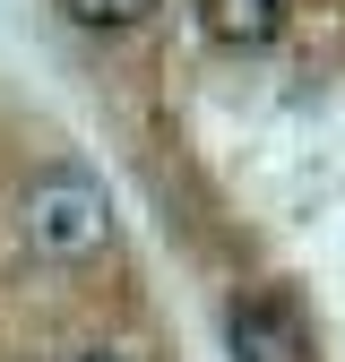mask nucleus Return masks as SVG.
I'll list each match as a JSON object with an SVG mask.
<instances>
[{"label": "nucleus", "instance_id": "20e7f679", "mask_svg": "<svg viewBox=\"0 0 345 362\" xmlns=\"http://www.w3.org/2000/svg\"><path fill=\"white\" fill-rule=\"evenodd\" d=\"M61 9H69L78 26H139L156 0H61Z\"/></svg>", "mask_w": 345, "mask_h": 362}, {"label": "nucleus", "instance_id": "7ed1b4c3", "mask_svg": "<svg viewBox=\"0 0 345 362\" xmlns=\"http://www.w3.org/2000/svg\"><path fill=\"white\" fill-rule=\"evenodd\" d=\"M276 9H285V0H199L207 35H225V43H268L276 35Z\"/></svg>", "mask_w": 345, "mask_h": 362}, {"label": "nucleus", "instance_id": "f03ea898", "mask_svg": "<svg viewBox=\"0 0 345 362\" xmlns=\"http://www.w3.org/2000/svg\"><path fill=\"white\" fill-rule=\"evenodd\" d=\"M225 354L233 362H311V320L293 293H250L225 310Z\"/></svg>", "mask_w": 345, "mask_h": 362}, {"label": "nucleus", "instance_id": "39448f33", "mask_svg": "<svg viewBox=\"0 0 345 362\" xmlns=\"http://www.w3.org/2000/svg\"><path fill=\"white\" fill-rule=\"evenodd\" d=\"M69 362H156V354H139V345H78Z\"/></svg>", "mask_w": 345, "mask_h": 362}, {"label": "nucleus", "instance_id": "f257e3e1", "mask_svg": "<svg viewBox=\"0 0 345 362\" xmlns=\"http://www.w3.org/2000/svg\"><path fill=\"white\" fill-rule=\"evenodd\" d=\"M104 233H112V207H104V190L86 173H35V190H26V242L43 250V259H95L104 250Z\"/></svg>", "mask_w": 345, "mask_h": 362}]
</instances>
